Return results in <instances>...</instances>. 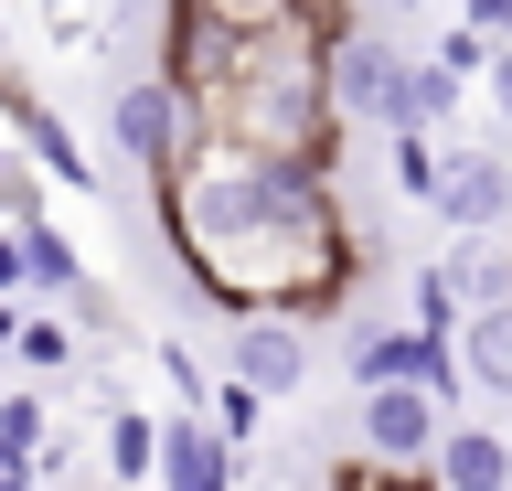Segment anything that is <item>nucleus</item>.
Returning a JSON list of instances; mask_svg holds the SVG:
<instances>
[{"instance_id":"23","label":"nucleus","mask_w":512,"mask_h":491,"mask_svg":"<svg viewBox=\"0 0 512 491\" xmlns=\"http://www.w3.org/2000/svg\"><path fill=\"white\" fill-rule=\"evenodd\" d=\"M299 11H320V22H331V33H352V0H299Z\"/></svg>"},{"instance_id":"19","label":"nucleus","mask_w":512,"mask_h":491,"mask_svg":"<svg viewBox=\"0 0 512 491\" xmlns=\"http://www.w3.org/2000/svg\"><path fill=\"white\" fill-rule=\"evenodd\" d=\"M0 438H11V449H43V438H54V427H43V395H0Z\"/></svg>"},{"instance_id":"16","label":"nucleus","mask_w":512,"mask_h":491,"mask_svg":"<svg viewBox=\"0 0 512 491\" xmlns=\"http://www.w3.org/2000/svg\"><path fill=\"white\" fill-rule=\"evenodd\" d=\"M0 225L11 235L43 225V161H22V150H0Z\"/></svg>"},{"instance_id":"5","label":"nucleus","mask_w":512,"mask_h":491,"mask_svg":"<svg viewBox=\"0 0 512 491\" xmlns=\"http://www.w3.org/2000/svg\"><path fill=\"white\" fill-rule=\"evenodd\" d=\"M438 438H448V406H438L427 385L363 395V459H374V470H427V459H438Z\"/></svg>"},{"instance_id":"1","label":"nucleus","mask_w":512,"mask_h":491,"mask_svg":"<svg viewBox=\"0 0 512 491\" xmlns=\"http://www.w3.org/2000/svg\"><path fill=\"white\" fill-rule=\"evenodd\" d=\"M160 193V235L182 257L192 299L214 321H331L363 278V246H352L342 214V171L320 161H267V150H235V139H192L182 171L150 182Z\"/></svg>"},{"instance_id":"7","label":"nucleus","mask_w":512,"mask_h":491,"mask_svg":"<svg viewBox=\"0 0 512 491\" xmlns=\"http://www.w3.org/2000/svg\"><path fill=\"white\" fill-rule=\"evenodd\" d=\"M246 459L224 449L214 417H160V491H235Z\"/></svg>"},{"instance_id":"6","label":"nucleus","mask_w":512,"mask_h":491,"mask_svg":"<svg viewBox=\"0 0 512 491\" xmlns=\"http://www.w3.org/2000/svg\"><path fill=\"white\" fill-rule=\"evenodd\" d=\"M438 225L448 235H512V161H502V150H448Z\"/></svg>"},{"instance_id":"12","label":"nucleus","mask_w":512,"mask_h":491,"mask_svg":"<svg viewBox=\"0 0 512 491\" xmlns=\"http://www.w3.org/2000/svg\"><path fill=\"white\" fill-rule=\"evenodd\" d=\"M22 267H32V289H54V299H86L96 278H86V257H75V235L43 214V225H22Z\"/></svg>"},{"instance_id":"20","label":"nucleus","mask_w":512,"mask_h":491,"mask_svg":"<svg viewBox=\"0 0 512 491\" xmlns=\"http://www.w3.org/2000/svg\"><path fill=\"white\" fill-rule=\"evenodd\" d=\"M480 107H491V118H502V129H512V43H502V54H491V75H480Z\"/></svg>"},{"instance_id":"15","label":"nucleus","mask_w":512,"mask_h":491,"mask_svg":"<svg viewBox=\"0 0 512 491\" xmlns=\"http://www.w3.org/2000/svg\"><path fill=\"white\" fill-rule=\"evenodd\" d=\"M203 417L224 427V449L246 459V449H256V427H267V395H246V385H235V374H214V406H203Z\"/></svg>"},{"instance_id":"4","label":"nucleus","mask_w":512,"mask_h":491,"mask_svg":"<svg viewBox=\"0 0 512 491\" xmlns=\"http://www.w3.org/2000/svg\"><path fill=\"white\" fill-rule=\"evenodd\" d=\"M395 75H406V43L374 33V22H352V33L331 43V118H342V129H384Z\"/></svg>"},{"instance_id":"3","label":"nucleus","mask_w":512,"mask_h":491,"mask_svg":"<svg viewBox=\"0 0 512 491\" xmlns=\"http://www.w3.org/2000/svg\"><path fill=\"white\" fill-rule=\"evenodd\" d=\"M310 321H224V374L246 395H267V406H288V395H310Z\"/></svg>"},{"instance_id":"22","label":"nucleus","mask_w":512,"mask_h":491,"mask_svg":"<svg viewBox=\"0 0 512 491\" xmlns=\"http://www.w3.org/2000/svg\"><path fill=\"white\" fill-rule=\"evenodd\" d=\"M0 353H22V299H0Z\"/></svg>"},{"instance_id":"13","label":"nucleus","mask_w":512,"mask_h":491,"mask_svg":"<svg viewBox=\"0 0 512 491\" xmlns=\"http://www.w3.org/2000/svg\"><path fill=\"white\" fill-rule=\"evenodd\" d=\"M107 470H118V481H160V417L118 406V417H107Z\"/></svg>"},{"instance_id":"14","label":"nucleus","mask_w":512,"mask_h":491,"mask_svg":"<svg viewBox=\"0 0 512 491\" xmlns=\"http://www.w3.org/2000/svg\"><path fill=\"white\" fill-rule=\"evenodd\" d=\"M384 150H395V193H406V203H427V214H438L448 150H438V139H384Z\"/></svg>"},{"instance_id":"8","label":"nucleus","mask_w":512,"mask_h":491,"mask_svg":"<svg viewBox=\"0 0 512 491\" xmlns=\"http://www.w3.org/2000/svg\"><path fill=\"white\" fill-rule=\"evenodd\" d=\"M0 107H11V139H22V150H32V161H43V171H54V182H75V193H96V161H86V150H75V129H64V118H54V107H43V97H32V86H22V75H0Z\"/></svg>"},{"instance_id":"11","label":"nucleus","mask_w":512,"mask_h":491,"mask_svg":"<svg viewBox=\"0 0 512 491\" xmlns=\"http://www.w3.org/2000/svg\"><path fill=\"white\" fill-rule=\"evenodd\" d=\"M459 374H470L480 395H502V406H512V299L459 321Z\"/></svg>"},{"instance_id":"24","label":"nucleus","mask_w":512,"mask_h":491,"mask_svg":"<svg viewBox=\"0 0 512 491\" xmlns=\"http://www.w3.org/2000/svg\"><path fill=\"white\" fill-rule=\"evenodd\" d=\"M0 75H11V22H0Z\"/></svg>"},{"instance_id":"21","label":"nucleus","mask_w":512,"mask_h":491,"mask_svg":"<svg viewBox=\"0 0 512 491\" xmlns=\"http://www.w3.org/2000/svg\"><path fill=\"white\" fill-rule=\"evenodd\" d=\"M32 470H43V459H32V449H11V438H0V491H32Z\"/></svg>"},{"instance_id":"10","label":"nucleus","mask_w":512,"mask_h":491,"mask_svg":"<svg viewBox=\"0 0 512 491\" xmlns=\"http://www.w3.org/2000/svg\"><path fill=\"white\" fill-rule=\"evenodd\" d=\"M459 75L438 65V54H406V75H395V97H384V139H427L438 118H459Z\"/></svg>"},{"instance_id":"2","label":"nucleus","mask_w":512,"mask_h":491,"mask_svg":"<svg viewBox=\"0 0 512 491\" xmlns=\"http://www.w3.org/2000/svg\"><path fill=\"white\" fill-rule=\"evenodd\" d=\"M192 139H203V107H192L171 75H128L118 97H107V150H118L139 182H171Z\"/></svg>"},{"instance_id":"25","label":"nucleus","mask_w":512,"mask_h":491,"mask_svg":"<svg viewBox=\"0 0 512 491\" xmlns=\"http://www.w3.org/2000/svg\"><path fill=\"white\" fill-rule=\"evenodd\" d=\"M395 11H427V0H395Z\"/></svg>"},{"instance_id":"18","label":"nucleus","mask_w":512,"mask_h":491,"mask_svg":"<svg viewBox=\"0 0 512 491\" xmlns=\"http://www.w3.org/2000/svg\"><path fill=\"white\" fill-rule=\"evenodd\" d=\"M22 363L32 374H64V363H75V331L64 321H22Z\"/></svg>"},{"instance_id":"17","label":"nucleus","mask_w":512,"mask_h":491,"mask_svg":"<svg viewBox=\"0 0 512 491\" xmlns=\"http://www.w3.org/2000/svg\"><path fill=\"white\" fill-rule=\"evenodd\" d=\"M416 331H438V342H459V321H470V310H459V289H448V267H416Z\"/></svg>"},{"instance_id":"9","label":"nucleus","mask_w":512,"mask_h":491,"mask_svg":"<svg viewBox=\"0 0 512 491\" xmlns=\"http://www.w3.org/2000/svg\"><path fill=\"white\" fill-rule=\"evenodd\" d=\"M427 481H438V491H512V438H502V427L448 417L438 459H427Z\"/></svg>"}]
</instances>
